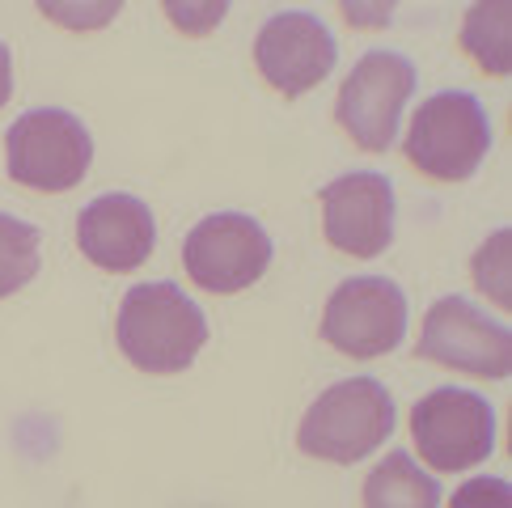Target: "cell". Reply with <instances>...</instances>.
<instances>
[{"instance_id": "obj_3", "label": "cell", "mask_w": 512, "mask_h": 508, "mask_svg": "<svg viewBox=\"0 0 512 508\" xmlns=\"http://www.w3.org/2000/svg\"><path fill=\"white\" fill-rule=\"evenodd\" d=\"M402 153L436 183H466L491 153V119L474 94H436L419 102V111L402 136Z\"/></svg>"}, {"instance_id": "obj_20", "label": "cell", "mask_w": 512, "mask_h": 508, "mask_svg": "<svg viewBox=\"0 0 512 508\" xmlns=\"http://www.w3.org/2000/svg\"><path fill=\"white\" fill-rule=\"evenodd\" d=\"M390 13H394V9H364V5H343V17H347V22H356V26H381V22H390Z\"/></svg>"}, {"instance_id": "obj_18", "label": "cell", "mask_w": 512, "mask_h": 508, "mask_svg": "<svg viewBox=\"0 0 512 508\" xmlns=\"http://www.w3.org/2000/svg\"><path fill=\"white\" fill-rule=\"evenodd\" d=\"M225 13H229L225 0H216V5H187V9H182V5H166V17H170L174 26L187 30V34H208Z\"/></svg>"}, {"instance_id": "obj_6", "label": "cell", "mask_w": 512, "mask_h": 508, "mask_svg": "<svg viewBox=\"0 0 512 508\" xmlns=\"http://www.w3.org/2000/svg\"><path fill=\"white\" fill-rule=\"evenodd\" d=\"M415 94V68L398 51H369L347 72L335 98V119L364 153H386L398 136L402 106Z\"/></svg>"}, {"instance_id": "obj_11", "label": "cell", "mask_w": 512, "mask_h": 508, "mask_svg": "<svg viewBox=\"0 0 512 508\" xmlns=\"http://www.w3.org/2000/svg\"><path fill=\"white\" fill-rule=\"evenodd\" d=\"M322 229L335 250L377 259L394 242V187L386 174L356 170L322 187Z\"/></svg>"}, {"instance_id": "obj_21", "label": "cell", "mask_w": 512, "mask_h": 508, "mask_svg": "<svg viewBox=\"0 0 512 508\" xmlns=\"http://www.w3.org/2000/svg\"><path fill=\"white\" fill-rule=\"evenodd\" d=\"M9 94H13V60H9V47L0 43V106L9 102Z\"/></svg>"}, {"instance_id": "obj_12", "label": "cell", "mask_w": 512, "mask_h": 508, "mask_svg": "<svg viewBox=\"0 0 512 508\" xmlns=\"http://www.w3.org/2000/svg\"><path fill=\"white\" fill-rule=\"evenodd\" d=\"M77 246L102 271H136L157 246V221L136 195H98L77 216Z\"/></svg>"}, {"instance_id": "obj_5", "label": "cell", "mask_w": 512, "mask_h": 508, "mask_svg": "<svg viewBox=\"0 0 512 508\" xmlns=\"http://www.w3.org/2000/svg\"><path fill=\"white\" fill-rule=\"evenodd\" d=\"M411 437L432 470L457 475V470H470L491 458V449H496V415H491L487 398L457 386H441L415 403Z\"/></svg>"}, {"instance_id": "obj_8", "label": "cell", "mask_w": 512, "mask_h": 508, "mask_svg": "<svg viewBox=\"0 0 512 508\" xmlns=\"http://www.w3.org/2000/svg\"><path fill=\"white\" fill-rule=\"evenodd\" d=\"M182 263L204 293L229 297L263 280V271L271 267V238L246 212H212L187 233Z\"/></svg>"}, {"instance_id": "obj_15", "label": "cell", "mask_w": 512, "mask_h": 508, "mask_svg": "<svg viewBox=\"0 0 512 508\" xmlns=\"http://www.w3.org/2000/svg\"><path fill=\"white\" fill-rule=\"evenodd\" d=\"M39 229L0 212V301L26 288L39 271Z\"/></svg>"}, {"instance_id": "obj_17", "label": "cell", "mask_w": 512, "mask_h": 508, "mask_svg": "<svg viewBox=\"0 0 512 508\" xmlns=\"http://www.w3.org/2000/svg\"><path fill=\"white\" fill-rule=\"evenodd\" d=\"M449 508H512V487H508V479H500V475L466 479V483L453 492Z\"/></svg>"}, {"instance_id": "obj_13", "label": "cell", "mask_w": 512, "mask_h": 508, "mask_svg": "<svg viewBox=\"0 0 512 508\" xmlns=\"http://www.w3.org/2000/svg\"><path fill=\"white\" fill-rule=\"evenodd\" d=\"M364 508H441V483L424 475L411 453L390 449L364 479Z\"/></svg>"}, {"instance_id": "obj_16", "label": "cell", "mask_w": 512, "mask_h": 508, "mask_svg": "<svg viewBox=\"0 0 512 508\" xmlns=\"http://www.w3.org/2000/svg\"><path fill=\"white\" fill-rule=\"evenodd\" d=\"M508 238L512 233L500 229L491 242L479 246V254H474V284H479V293H487L491 301L500 305V310H508Z\"/></svg>"}, {"instance_id": "obj_10", "label": "cell", "mask_w": 512, "mask_h": 508, "mask_svg": "<svg viewBox=\"0 0 512 508\" xmlns=\"http://www.w3.org/2000/svg\"><path fill=\"white\" fill-rule=\"evenodd\" d=\"M335 60H339L335 34L305 9L267 17L259 39H254V64H259L263 81L280 89L284 98H301L314 85H322L331 77Z\"/></svg>"}, {"instance_id": "obj_1", "label": "cell", "mask_w": 512, "mask_h": 508, "mask_svg": "<svg viewBox=\"0 0 512 508\" xmlns=\"http://www.w3.org/2000/svg\"><path fill=\"white\" fill-rule=\"evenodd\" d=\"M115 335L140 373H182L208 343L204 310L170 280L127 288Z\"/></svg>"}, {"instance_id": "obj_2", "label": "cell", "mask_w": 512, "mask_h": 508, "mask_svg": "<svg viewBox=\"0 0 512 508\" xmlns=\"http://www.w3.org/2000/svg\"><path fill=\"white\" fill-rule=\"evenodd\" d=\"M390 432H394L390 390L377 377H347L314 398V407L305 411L297 428V445L318 462L352 466L369 458L381 441H390Z\"/></svg>"}, {"instance_id": "obj_7", "label": "cell", "mask_w": 512, "mask_h": 508, "mask_svg": "<svg viewBox=\"0 0 512 508\" xmlns=\"http://www.w3.org/2000/svg\"><path fill=\"white\" fill-rule=\"evenodd\" d=\"M402 335H407V297L386 276L343 280L322 310V339L343 356H390Z\"/></svg>"}, {"instance_id": "obj_4", "label": "cell", "mask_w": 512, "mask_h": 508, "mask_svg": "<svg viewBox=\"0 0 512 508\" xmlns=\"http://www.w3.org/2000/svg\"><path fill=\"white\" fill-rule=\"evenodd\" d=\"M5 153L13 183L60 195L85 178L89 161H94V136L85 132L77 115L60 111V106H39L5 132Z\"/></svg>"}, {"instance_id": "obj_19", "label": "cell", "mask_w": 512, "mask_h": 508, "mask_svg": "<svg viewBox=\"0 0 512 508\" xmlns=\"http://www.w3.org/2000/svg\"><path fill=\"white\" fill-rule=\"evenodd\" d=\"M43 13L51 17V22H64V26H72V30H89V26L111 22V17L119 13V5H98V9H64V5H43Z\"/></svg>"}, {"instance_id": "obj_14", "label": "cell", "mask_w": 512, "mask_h": 508, "mask_svg": "<svg viewBox=\"0 0 512 508\" xmlns=\"http://www.w3.org/2000/svg\"><path fill=\"white\" fill-rule=\"evenodd\" d=\"M508 17L504 5H474L462 22V51L479 64L487 77H508Z\"/></svg>"}, {"instance_id": "obj_9", "label": "cell", "mask_w": 512, "mask_h": 508, "mask_svg": "<svg viewBox=\"0 0 512 508\" xmlns=\"http://www.w3.org/2000/svg\"><path fill=\"white\" fill-rule=\"evenodd\" d=\"M415 356L470 377L500 381L512 369V335L504 322H491L479 305L462 297H441L424 314Z\"/></svg>"}]
</instances>
